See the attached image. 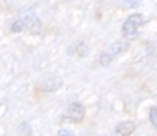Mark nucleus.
<instances>
[{"instance_id": "nucleus-1", "label": "nucleus", "mask_w": 157, "mask_h": 136, "mask_svg": "<svg viewBox=\"0 0 157 136\" xmlns=\"http://www.w3.org/2000/svg\"><path fill=\"white\" fill-rule=\"evenodd\" d=\"M129 49V42L127 41H116V42H113L105 52H102L101 53V57H99V63L101 66H109L120 53L126 52Z\"/></svg>"}, {"instance_id": "nucleus-2", "label": "nucleus", "mask_w": 157, "mask_h": 136, "mask_svg": "<svg viewBox=\"0 0 157 136\" xmlns=\"http://www.w3.org/2000/svg\"><path fill=\"white\" fill-rule=\"evenodd\" d=\"M143 24L141 14H130L123 24V35L126 39H135L138 36V27Z\"/></svg>"}, {"instance_id": "nucleus-3", "label": "nucleus", "mask_w": 157, "mask_h": 136, "mask_svg": "<svg viewBox=\"0 0 157 136\" xmlns=\"http://www.w3.org/2000/svg\"><path fill=\"white\" fill-rule=\"evenodd\" d=\"M22 22L25 25V30H29L30 33L41 31V22H39L38 16L35 14V11L32 8H25L22 11Z\"/></svg>"}, {"instance_id": "nucleus-4", "label": "nucleus", "mask_w": 157, "mask_h": 136, "mask_svg": "<svg viewBox=\"0 0 157 136\" xmlns=\"http://www.w3.org/2000/svg\"><path fill=\"white\" fill-rule=\"evenodd\" d=\"M66 117L72 122H80L85 117V106L78 102H72L66 110Z\"/></svg>"}, {"instance_id": "nucleus-5", "label": "nucleus", "mask_w": 157, "mask_h": 136, "mask_svg": "<svg viewBox=\"0 0 157 136\" xmlns=\"http://www.w3.org/2000/svg\"><path fill=\"white\" fill-rule=\"evenodd\" d=\"M116 133L121 134V136H129L135 131V124L130 120H124V122H120V124L116 125Z\"/></svg>"}, {"instance_id": "nucleus-6", "label": "nucleus", "mask_w": 157, "mask_h": 136, "mask_svg": "<svg viewBox=\"0 0 157 136\" xmlns=\"http://www.w3.org/2000/svg\"><path fill=\"white\" fill-rule=\"evenodd\" d=\"M60 86V80H55V78H52L49 81H46V83L43 85V89L44 91H54Z\"/></svg>"}, {"instance_id": "nucleus-7", "label": "nucleus", "mask_w": 157, "mask_h": 136, "mask_svg": "<svg viewBox=\"0 0 157 136\" xmlns=\"http://www.w3.org/2000/svg\"><path fill=\"white\" fill-rule=\"evenodd\" d=\"M75 52H77L80 57H86V55H88V46H86L85 42H77V44H75Z\"/></svg>"}, {"instance_id": "nucleus-8", "label": "nucleus", "mask_w": 157, "mask_h": 136, "mask_svg": "<svg viewBox=\"0 0 157 136\" xmlns=\"http://www.w3.org/2000/svg\"><path fill=\"white\" fill-rule=\"evenodd\" d=\"M24 28H25V25H24L22 19H21V20L17 19V20H14V22L11 24V31H13V33H21Z\"/></svg>"}, {"instance_id": "nucleus-9", "label": "nucleus", "mask_w": 157, "mask_h": 136, "mask_svg": "<svg viewBox=\"0 0 157 136\" xmlns=\"http://www.w3.org/2000/svg\"><path fill=\"white\" fill-rule=\"evenodd\" d=\"M149 120L154 127H157V108H152L149 111Z\"/></svg>"}, {"instance_id": "nucleus-10", "label": "nucleus", "mask_w": 157, "mask_h": 136, "mask_svg": "<svg viewBox=\"0 0 157 136\" xmlns=\"http://www.w3.org/2000/svg\"><path fill=\"white\" fill-rule=\"evenodd\" d=\"M19 133H24V134H29L30 133V127H29L27 122H24V124L19 127Z\"/></svg>"}, {"instance_id": "nucleus-11", "label": "nucleus", "mask_w": 157, "mask_h": 136, "mask_svg": "<svg viewBox=\"0 0 157 136\" xmlns=\"http://www.w3.org/2000/svg\"><path fill=\"white\" fill-rule=\"evenodd\" d=\"M58 136H74V131L69 130V128H61L58 131Z\"/></svg>"}]
</instances>
